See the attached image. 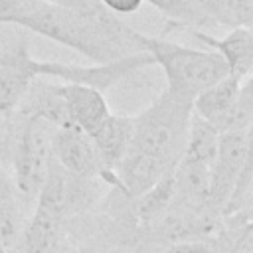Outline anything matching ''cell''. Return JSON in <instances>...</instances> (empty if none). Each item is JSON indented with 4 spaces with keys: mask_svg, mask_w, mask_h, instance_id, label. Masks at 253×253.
<instances>
[{
    "mask_svg": "<svg viewBox=\"0 0 253 253\" xmlns=\"http://www.w3.org/2000/svg\"><path fill=\"white\" fill-rule=\"evenodd\" d=\"M18 26L79 51L95 65L113 63L142 51V32L130 28L105 8L77 12L49 6L40 0L32 14Z\"/></svg>",
    "mask_w": 253,
    "mask_h": 253,
    "instance_id": "obj_1",
    "label": "cell"
},
{
    "mask_svg": "<svg viewBox=\"0 0 253 253\" xmlns=\"http://www.w3.org/2000/svg\"><path fill=\"white\" fill-rule=\"evenodd\" d=\"M142 51H146L166 75V91L194 103V99L225 75V61L211 49H196L142 34Z\"/></svg>",
    "mask_w": 253,
    "mask_h": 253,
    "instance_id": "obj_2",
    "label": "cell"
},
{
    "mask_svg": "<svg viewBox=\"0 0 253 253\" xmlns=\"http://www.w3.org/2000/svg\"><path fill=\"white\" fill-rule=\"evenodd\" d=\"M190 119L192 103L164 89L142 113L134 117L130 146L174 170L176 162L184 154Z\"/></svg>",
    "mask_w": 253,
    "mask_h": 253,
    "instance_id": "obj_3",
    "label": "cell"
},
{
    "mask_svg": "<svg viewBox=\"0 0 253 253\" xmlns=\"http://www.w3.org/2000/svg\"><path fill=\"white\" fill-rule=\"evenodd\" d=\"M53 130L55 126L43 119L16 115V136L10 162L16 190L26 198H36L53 162Z\"/></svg>",
    "mask_w": 253,
    "mask_h": 253,
    "instance_id": "obj_4",
    "label": "cell"
},
{
    "mask_svg": "<svg viewBox=\"0 0 253 253\" xmlns=\"http://www.w3.org/2000/svg\"><path fill=\"white\" fill-rule=\"evenodd\" d=\"M247 160H251V130L221 132L217 154L210 168V210L219 213L225 210Z\"/></svg>",
    "mask_w": 253,
    "mask_h": 253,
    "instance_id": "obj_5",
    "label": "cell"
},
{
    "mask_svg": "<svg viewBox=\"0 0 253 253\" xmlns=\"http://www.w3.org/2000/svg\"><path fill=\"white\" fill-rule=\"evenodd\" d=\"M51 154L53 160L69 174L87 178V180H103L107 186L117 190V178L113 172H105L93 140L89 134L79 130L77 126H59L51 136Z\"/></svg>",
    "mask_w": 253,
    "mask_h": 253,
    "instance_id": "obj_6",
    "label": "cell"
},
{
    "mask_svg": "<svg viewBox=\"0 0 253 253\" xmlns=\"http://www.w3.org/2000/svg\"><path fill=\"white\" fill-rule=\"evenodd\" d=\"M93 182L97 180H87L65 172L53 160L43 184L36 194V210L65 219L69 213L89 206L93 200Z\"/></svg>",
    "mask_w": 253,
    "mask_h": 253,
    "instance_id": "obj_7",
    "label": "cell"
},
{
    "mask_svg": "<svg viewBox=\"0 0 253 253\" xmlns=\"http://www.w3.org/2000/svg\"><path fill=\"white\" fill-rule=\"evenodd\" d=\"M36 79L34 55L28 43L24 40L10 43L8 55L4 63H0V111L14 115Z\"/></svg>",
    "mask_w": 253,
    "mask_h": 253,
    "instance_id": "obj_8",
    "label": "cell"
},
{
    "mask_svg": "<svg viewBox=\"0 0 253 253\" xmlns=\"http://www.w3.org/2000/svg\"><path fill=\"white\" fill-rule=\"evenodd\" d=\"M61 97L69 125L77 126L85 134H93L113 113L105 95L93 87L77 83H59Z\"/></svg>",
    "mask_w": 253,
    "mask_h": 253,
    "instance_id": "obj_9",
    "label": "cell"
},
{
    "mask_svg": "<svg viewBox=\"0 0 253 253\" xmlns=\"http://www.w3.org/2000/svg\"><path fill=\"white\" fill-rule=\"evenodd\" d=\"M172 172L170 168H166L160 160L128 146L126 154L119 160V164L115 166L113 174L117 178V190L123 196L128 198H138L142 196L146 190H150L164 174Z\"/></svg>",
    "mask_w": 253,
    "mask_h": 253,
    "instance_id": "obj_10",
    "label": "cell"
},
{
    "mask_svg": "<svg viewBox=\"0 0 253 253\" xmlns=\"http://www.w3.org/2000/svg\"><path fill=\"white\" fill-rule=\"evenodd\" d=\"M188 30L206 47L221 55V59L227 65L229 75L239 77V79L251 77V71H253V32L251 28H233L223 38H213L194 28H188Z\"/></svg>",
    "mask_w": 253,
    "mask_h": 253,
    "instance_id": "obj_11",
    "label": "cell"
},
{
    "mask_svg": "<svg viewBox=\"0 0 253 253\" xmlns=\"http://www.w3.org/2000/svg\"><path fill=\"white\" fill-rule=\"evenodd\" d=\"M132 130H134V117L111 113L107 121L91 134L93 146L97 150V156L105 172H113L119 160L126 154L132 142Z\"/></svg>",
    "mask_w": 253,
    "mask_h": 253,
    "instance_id": "obj_12",
    "label": "cell"
},
{
    "mask_svg": "<svg viewBox=\"0 0 253 253\" xmlns=\"http://www.w3.org/2000/svg\"><path fill=\"white\" fill-rule=\"evenodd\" d=\"M243 81L245 79H239V77H233V75H225L223 79H219L211 87L204 89L194 99L192 113L196 117H200L202 121L210 123L217 130L219 123L223 121V117L227 115V111L233 107Z\"/></svg>",
    "mask_w": 253,
    "mask_h": 253,
    "instance_id": "obj_13",
    "label": "cell"
},
{
    "mask_svg": "<svg viewBox=\"0 0 253 253\" xmlns=\"http://www.w3.org/2000/svg\"><path fill=\"white\" fill-rule=\"evenodd\" d=\"M63 237V219L34 210L16 245L20 253H57Z\"/></svg>",
    "mask_w": 253,
    "mask_h": 253,
    "instance_id": "obj_14",
    "label": "cell"
},
{
    "mask_svg": "<svg viewBox=\"0 0 253 253\" xmlns=\"http://www.w3.org/2000/svg\"><path fill=\"white\" fill-rule=\"evenodd\" d=\"M174 202H176L174 180H172V172H168L150 190H146L142 196L136 198V215L140 223L154 225L160 217H164L172 210Z\"/></svg>",
    "mask_w": 253,
    "mask_h": 253,
    "instance_id": "obj_15",
    "label": "cell"
},
{
    "mask_svg": "<svg viewBox=\"0 0 253 253\" xmlns=\"http://www.w3.org/2000/svg\"><path fill=\"white\" fill-rule=\"evenodd\" d=\"M219 146V132L200 117L192 113L190 126H188V136H186V146H184V158L196 160L200 164H206L211 168L215 154Z\"/></svg>",
    "mask_w": 253,
    "mask_h": 253,
    "instance_id": "obj_16",
    "label": "cell"
},
{
    "mask_svg": "<svg viewBox=\"0 0 253 253\" xmlns=\"http://www.w3.org/2000/svg\"><path fill=\"white\" fill-rule=\"evenodd\" d=\"M251 123H253V95H251V77H247L239 89L233 107L219 123L217 132L221 134L233 130H251Z\"/></svg>",
    "mask_w": 253,
    "mask_h": 253,
    "instance_id": "obj_17",
    "label": "cell"
},
{
    "mask_svg": "<svg viewBox=\"0 0 253 253\" xmlns=\"http://www.w3.org/2000/svg\"><path fill=\"white\" fill-rule=\"evenodd\" d=\"M253 20V0H213L211 2V22L213 26L251 28Z\"/></svg>",
    "mask_w": 253,
    "mask_h": 253,
    "instance_id": "obj_18",
    "label": "cell"
},
{
    "mask_svg": "<svg viewBox=\"0 0 253 253\" xmlns=\"http://www.w3.org/2000/svg\"><path fill=\"white\" fill-rule=\"evenodd\" d=\"M24 225H26V221L22 219L18 200L8 202V204H0V243L6 249L18 245L22 231H24Z\"/></svg>",
    "mask_w": 253,
    "mask_h": 253,
    "instance_id": "obj_19",
    "label": "cell"
},
{
    "mask_svg": "<svg viewBox=\"0 0 253 253\" xmlns=\"http://www.w3.org/2000/svg\"><path fill=\"white\" fill-rule=\"evenodd\" d=\"M40 0H0V24H14L18 26L32 10L38 6Z\"/></svg>",
    "mask_w": 253,
    "mask_h": 253,
    "instance_id": "obj_20",
    "label": "cell"
},
{
    "mask_svg": "<svg viewBox=\"0 0 253 253\" xmlns=\"http://www.w3.org/2000/svg\"><path fill=\"white\" fill-rule=\"evenodd\" d=\"M14 136H16V113L6 115L0 111V164L4 166L10 162Z\"/></svg>",
    "mask_w": 253,
    "mask_h": 253,
    "instance_id": "obj_21",
    "label": "cell"
},
{
    "mask_svg": "<svg viewBox=\"0 0 253 253\" xmlns=\"http://www.w3.org/2000/svg\"><path fill=\"white\" fill-rule=\"evenodd\" d=\"M160 253H215L213 245L206 239H184V241H174Z\"/></svg>",
    "mask_w": 253,
    "mask_h": 253,
    "instance_id": "obj_22",
    "label": "cell"
},
{
    "mask_svg": "<svg viewBox=\"0 0 253 253\" xmlns=\"http://www.w3.org/2000/svg\"><path fill=\"white\" fill-rule=\"evenodd\" d=\"M99 4L115 16H128L134 14L144 4V0H99Z\"/></svg>",
    "mask_w": 253,
    "mask_h": 253,
    "instance_id": "obj_23",
    "label": "cell"
},
{
    "mask_svg": "<svg viewBox=\"0 0 253 253\" xmlns=\"http://www.w3.org/2000/svg\"><path fill=\"white\" fill-rule=\"evenodd\" d=\"M16 200H18V190H16L14 178L8 172V168L0 164V204H8Z\"/></svg>",
    "mask_w": 253,
    "mask_h": 253,
    "instance_id": "obj_24",
    "label": "cell"
},
{
    "mask_svg": "<svg viewBox=\"0 0 253 253\" xmlns=\"http://www.w3.org/2000/svg\"><path fill=\"white\" fill-rule=\"evenodd\" d=\"M49 6H57V8H67V10H77V12H91V10H99L103 8L99 4V0H42Z\"/></svg>",
    "mask_w": 253,
    "mask_h": 253,
    "instance_id": "obj_25",
    "label": "cell"
},
{
    "mask_svg": "<svg viewBox=\"0 0 253 253\" xmlns=\"http://www.w3.org/2000/svg\"><path fill=\"white\" fill-rule=\"evenodd\" d=\"M229 253H253V247H251V221H245L241 225V229H237V237H235Z\"/></svg>",
    "mask_w": 253,
    "mask_h": 253,
    "instance_id": "obj_26",
    "label": "cell"
},
{
    "mask_svg": "<svg viewBox=\"0 0 253 253\" xmlns=\"http://www.w3.org/2000/svg\"><path fill=\"white\" fill-rule=\"evenodd\" d=\"M0 253H8V249H6V247H4L2 243H0Z\"/></svg>",
    "mask_w": 253,
    "mask_h": 253,
    "instance_id": "obj_27",
    "label": "cell"
}]
</instances>
